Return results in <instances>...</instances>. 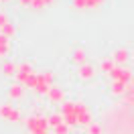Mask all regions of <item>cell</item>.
Listing matches in <instances>:
<instances>
[{
	"label": "cell",
	"mask_w": 134,
	"mask_h": 134,
	"mask_svg": "<svg viewBox=\"0 0 134 134\" xmlns=\"http://www.w3.org/2000/svg\"><path fill=\"white\" fill-rule=\"evenodd\" d=\"M112 59H114V63L122 65V63L128 61V51H126V49H116V51H114V55H112Z\"/></svg>",
	"instance_id": "cell-9"
},
{
	"label": "cell",
	"mask_w": 134,
	"mask_h": 134,
	"mask_svg": "<svg viewBox=\"0 0 134 134\" xmlns=\"http://www.w3.org/2000/svg\"><path fill=\"white\" fill-rule=\"evenodd\" d=\"M77 75L81 77V79H92L96 75V67L90 65V63H83V65H79V71H77Z\"/></svg>",
	"instance_id": "cell-6"
},
{
	"label": "cell",
	"mask_w": 134,
	"mask_h": 134,
	"mask_svg": "<svg viewBox=\"0 0 134 134\" xmlns=\"http://www.w3.org/2000/svg\"><path fill=\"white\" fill-rule=\"evenodd\" d=\"M0 2H8V0H0Z\"/></svg>",
	"instance_id": "cell-22"
},
{
	"label": "cell",
	"mask_w": 134,
	"mask_h": 134,
	"mask_svg": "<svg viewBox=\"0 0 134 134\" xmlns=\"http://www.w3.org/2000/svg\"><path fill=\"white\" fill-rule=\"evenodd\" d=\"M33 134H49L47 130H41V132H33Z\"/></svg>",
	"instance_id": "cell-20"
},
{
	"label": "cell",
	"mask_w": 134,
	"mask_h": 134,
	"mask_svg": "<svg viewBox=\"0 0 134 134\" xmlns=\"http://www.w3.org/2000/svg\"><path fill=\"white\" fill-rule=\"evenodd\" d=\"M49 100L51 104H63V90L61 87H55V85H51V90H49Z\"/></svg>",
	"instance_id": "cell-7"
},
{
	"label": "cell",
	"mask_w": 134,
	"mask_h": 134,
	"mask_svg": "<svg viewBox=\"0 0 134 134\" xmlns=\"http://www.w3.org/2000/svg\"><path fill=\"white\" fill-rule=\"evenodd\" d=\"M47 122H49L51 128H55V126L63 124L65 120H63V114H51V116H47Z\"/></svg>",
	"instance_id": "cell-14"
},
{
	"label": "cell",
	"mask_w": 134,
	"mask_h": 134,
	"mask_svg": "<svg viewBox=\"0 0 134 134\" xmlns=\"http://www.w3.org/2000/svg\"><path fill=\"white\" fill-rule=\"evenodd\" d=\"M16 69H18L16 63H12V61H4V63H2V75H6V77L16 75Z\"/></svg>",
	"instance_id": "cell-8"
},
{
	"label": "cell",
	"mask_w": 134,
	"mask_h": 134,
	"mask_svg": "<svg viewBox=\"0 0 134 134\" xmlns=\"http://www.w3.org/2000/svg\"><path fill=\"white\" fill-rule=\"evenodd\" d=\"M0 33L4 35L6 39H14V35H16V29H14V25H12V23H8V25H4L2 29H0Z\"/></svg>",
	"instance_id": "cell-13"
},
{
	"label": "cell",
	"mask_w": 134,
	"mask_h": 134,
	"mask_svg": "<svg viewBox=\"0 0 134 134\" xmlns=\"http://www.w3.org/2000/svg\"><path fill=\"white\" fill-rule=\"evenodd\" d=\"M53 134H69V126L63 122V124H59V126H55L53 128Z\"/></svg>",
	"instance_id": "cell-16"
},
{
	"label": "cell",
	"mask_w": 134,
	"mask_h": 134,
	"mask_svg": "<svg viewBox=\"0 0 134 134\" xmlns=\"http://www.w3.org/2000/svg\"><path fill=\"white\" fill-rule=\"evenodd\" d=\"M110 75H112V79H114V81L128 83V81H130V77H132V73H130V69H126V67H116Z\"/></svg>",
	"instance_id": "cell-3"
},
{
	"label": "cell",
	"mask_w": 134,
	"mask_h": 134,
	"mask_svg": "<svg viewBox=\"0 0 134 134\" xmlns=\"http://www.w3.org/2000/svg\"><path fill=\"white\" fill-rule=\"evenodd\" d=\"M43 2H45V6H47V4H51V2H53V0H43Z\"/></svg>",
	"instance_id": "cell-21"
},
{
	"label": "cell",
	"mask_w": 134,
	"mask_h": 134,
	"mask_svg": "<svg viewBox=\"0 0 134 134\" xmlns=\"http://www.w3.org/2000/svg\"><path fill=\"white\" fill-rule=\"evenodd\" d=\"M25 96V85L23 83H12L8 87V98L10 100H23Z\"/></svg>",
	"instance_id": "cell-5"
},
{
	"label": "cell",
	"mask_w": 134,
	"mask_h": 134,
	"mask_svg": "<svg viewBox=\"0 0 134 134\" xmlns=\"http://www.w3.org/2000/svg\"><path fill=\"white\" fill-rule=\"evenodd\" d=\"M25 122H26V128L31 130V134H33V132H41V130H47V126H49L47 118H45V116H39V114L29 116Z\"/></svg>",
	"instance_id": "cell-1"
},
{
	"label": "cell",
	"mask_w": 134,
	"mask_h": 134,
	"mask_svg": "<svg viewBox=\"0 0 134 134\" xmlns=\"http://www.w3.org/2000/svg\"><path fill=\"white\" fill-rule=\"evenodd\" d=\"M0 118L2 120H10V122H20V112L10 102H6V104H0Z\"/></svg>",
	"instance_id": "cell-2"
},
{
	"label": "cell",
	"mask_w": 134,
	"mask_h": 134,
	"mask_svg": "<svg viewBox=\"0 0 134 134\" xmlns=\"http://www.w3.org/2000/svg\"><path fill=\"white\" fill-rule=\"evenodd\" d=\"M8 23H10V20H8V16H6L4 12H0V29H2L4 25H8Z\"/></svg>",
	"instance_id": "cell-18"
},
{
	"label": "cell",
	"mask_w": 134,
	"mask_h": 134,
	"mask_svg": "<svg viewBox=\"0 0 134 134\" xmlns=\"http://www.w3.org/2000/svg\"><path fill=\"white\" fill-rule=\"evenodd\" d=\"M18 4H20V6H31V8H33L35 0H18Z\"/></svg>",
	"instance_id": "cell-19"
},
{
	"label": "cell",
	"mask_w": 134,
	"mask_h": 134,
	"mask_svg": "<svg viewBox=\"0 0 134 134\" xmlns=\"http://www.w3.org/2000/svg\"><path fill=\"white\" fill-rule=\"evenodd\" d=\"M75 134H79V132H75Z\"/></svg>",
	"instance_id": "cell-23"
},
{
	"label": "cell",
	"mask_w": 134,
	"mask_h": 134,
	"mask_svg": "<svg viewBox=\"0 0 134 134\" xmlns=\"http://www.w3.org/2000/svg\"><path fill=\"white\" fill-rule=\"evenodd\" d=\"M71 59H73V63L83 65V63H85V53H83V49H75V51H73V55H71Z\"/></svg>",
	"instance_id": "cell-15"
},
{
	"label": "cell",
	"mask_w": 134,
	"mask_h": 134,
	"mask_svg": "<svg viewBox=\"0 0 134 134\" xmlns=\"http://www.w3.org/2000/svg\"><path fill=\"white\" fill-rule=\"evenodd\" d=\"M33 73H35V71H33V67L29 65V63H23V65H18L16 75H14V77L18 79V83H23V85H25V81H26V79H29L31 75H33Z\"/></svg>",
	"instance_id": "cell-4"
},
{
	"label": "cell",
	"mask_w": 134,
	"mask_h": 134,
	"mask_svg": "<svg viewBox=\"0 0 134 134\" xmlns=\"http://www.w3.org/2000/svg\"><path fill=\"white\" fill-rule=\"evenodd\" d=\"M87 134H102V126L98 122H92V124L87 126Z\"/></svg>",
	"instance_id": "cell-17"
},
{
	"label": "cell",
	"mask_w": 134,
	"mask_h": 134,
	"mask_svg": "<svg viewBox=\"0 0 134 134\" xmlns=\"http://www.w3.org/2000/svg\"><path fill=\"white\" fill-rule=\"evenodd\" d=\"M114 65H116L114 59H104V61L100 63V71H102V73H112V71L116 69Z\"/></svg>",
	"instance_id": "cell-11"
},
{
	"label": "cell",
	"mask_w": 134,
	"mask_h": 134,
	"mask_svg": "<svg viewBox=\"0 0 134 134\" xmlns=\"http://www.w3.org/2000/svg\"><path fill=\"white\" fill-rule=\"evenodd\" d=\"M10 51V39H6L4 35L0 33V57H6Z\"/></svg>",
	"instance_id": "cell-10"
},
{
	"label": "cell",
	"mask_w": 134,
	"mask_h": 134,
	"mask_svg": "<svg viewBox=\"0 0 134 134\" xmlns=\"http://www.w3.org/2000/svg\"><path fill=\"white\" fill-rule=\"evenodd\" d=\"M126 90H128V83H122V81H114L112 83V93L114 96H124Z\"/></svg>",
	"instance_id": "cell-12"
}]
</instances>
